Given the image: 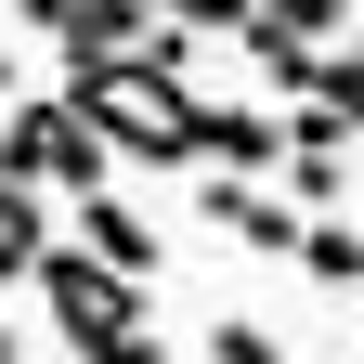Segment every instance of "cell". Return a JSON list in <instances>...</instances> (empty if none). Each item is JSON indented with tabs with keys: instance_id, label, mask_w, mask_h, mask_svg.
<instances>
[{
	"instance_id": "1",
	"label": "cell",
	"mask_w": 364,
	"mask_h": 364,
	"mask_svg": "<svg viewBox=\"0 0 364 364\" xmlns=\"http://www.w3.org/2000/svg\"><path fill=\"white\" fill-rule=\"evenodd\" d=\"M53 91H65V105L91 117V144H105V156H144V169H196V91H182L169 65H144V53H91V65H65Z\"/></svg>"
},
{
	"instance_id": "2",
	"label": "cell",
	"mask_w": 364,
	"mask_h": 364,
	"mask_svg": "<svg viewBox=\"0 0 364 364\" xmlns=\"http://www.w3.org/2000/svg\"><path fill=\"white\" fill-rule=\"evenodd\" d=\"M0 182H26V196H105L117 156L91 144V117L65 105V91H26V105H0Z\"/></svg>"
},
{
	"instance_id": "3",
	"label": "cell",
	"mask_w": 364,
	"mask_h": 364,
	"mask_svg": "<svg viewBox=\"0 0 364 364\" xmlns=\"http://www.w3.org/2000/svg\"><path fill=\"white\" fill-rule=\"evenodd\" d=\"M26 287H39V326H53L78 364L91 351H117V338H144V312H156V287H130V273H105V260H91V247H39V273H26Z\"/></svg>"
},
{
	"instance_id": "4",
	"label": "cell",
	"mask_w": 364,
	"mask_h": 364,
	"mask_svg": "<svg viewBox=\"0 0 364 364\" xmlns=\"http://www.w3.org/2000/svg\"><path fill=\"white\" fill-rule=\"evenodd\" d=\"M65 247H91L105 273H130V287H156V273H169V235L117 196V182H105V196H78V235H65Z\"/></svg>"
},
{
	"instance_id": "5",
	"label": "cell",
	"mask_w": 364,
	"mask_h": 364,
	"mask_svg": "<svg viewBox=\"0 0 364 364\" xmlns=\"http://www.w3.org/2000/svg\"><path fill=\"white\" fill-rule=\"evenodd\" d=\"M196 156H221L235 182H273L287 169V117L273 105H196Z\"/></svg>"
},
{
	"instance_id": "6",
	"label": "cell",
	"mask_w": 364,
	"mask_h": 364,
	"mask_svg": "<svg viewBox=\"0 0 364 364\" xmlns=\"http://www.w3.org/2000/svg\"><path fill=\"white\" fill-rule=\"evenodd\" d=\"M196 208H208V235H235V247H299V208L287 196H260V182H196Z\"/></svg>"
},
{
	"instance_id": "7",
	"label": "cell",
	"mask_w": 364,
	"mask_h": 364,
	"mask_svg": "<svg viewBox=\"0 0 364 364\" xmlns=\"http://www.w3.org/2000/svg\"><path fill=\"white\" fill-rule=\"evenodd\" d=\"M39 247H53V196H26V182H0V287H26Z\"/></svg>"
},
{
	"instance_id": "8",
	"label": "cell",
	"mask_w": 364,
	"mask_h": 364,
	"mask_svg": "<svg viewBox=\"0 0 364 364\" xmlns=\"http://www.w3.org/2000/svg\"><path fill=\"white\" fill-rule=\"evenodd\" d=\"M287 260H312V273H326V287H364V221H338V208H312Z\"/></svg>"
},
{
	"instance_id": "9",
	"label": "cell",
	"mask_w": 364,
	"mask_h": 364,
	"mask_svg": "<svg viewBox=\"0 0 364 364\" xmlns=\"http://www.w3.org/2000/svg\"><path fill=\"white\" fill-rule=\"evenodd\" d=\"M235 39H247V65H260L273 91H299V78H312V39H287V26H260V14H247Z\"/></svg>"
},
{
	"instance_id": "10",
	"label": "cell",
	"mask_w": 364,
	"mask_h": 364,
	"mask_svg": "<svg viewBox=\"0 0 364 364\" xmlns=\"http://www.w3.org/2000/svg\"><path fill=\"white\" fill-rule=\"evenodd\" d=\"M260 26H287V39H312V53H326V39L351 26V0H247Z\"/></svg>"
},
{
	"instance_id": "11",
	"label": "cell",
	"mask_w": 364,
	"mask_h": 364,
	"mask_svg": "<svg viewBox=\"0 0 364 364\" xmlns=\"http://www.w3.org/2000/svg\"><path fill=\"white\" fill-rule=\"evenodd\" d=\"M208 364H287V338L247 326V312H221V326H208Z\"/></svg>"
},
{
	"instance_id": "12",
	"label": "cell",
	"mask_w": 364,
	"mask_h": 364,
	"mask_svg": "<svg viewBox=\"0 0 364 364\" xmlns=\"http://www.w3.org/2000/svg\"><path fill=\"white\" fill-rule=\"evenodd\" d=\"M91 364H169V351H156V326H144V338H117V351H91Z\"/></svg>"
},
{
	"instance_id": "13",
	"label": "cell",
	"mask_w": 364,
	"mask_h": 364,
	"mask_svg": "<svg viewBox=\"0 0 364 364\" xmlns=\"http://www.w3.org/2000/svg\"><path fill=\"white\" fill-rule=\"evenodd\" d=\"M26 91H39V78H26V65H14V53H0V105H26Z\"/></svg>"
},
{
	"instance_id": "14",
	"label": "cell",
	"mask_w": 364,
	"mask_h": 364,
	"mask_svg": "<svg viewBox=\"0 0 364 364\" xmlns=\"http://www.w3.org/2000/svg\"><path fill=\"white\" fill-rule=\"evenodd\" d=\"M0 364H26V338H14V326H0Z\"/></svg>"
},
{
	"instance_id": "15",
	"label": "cell",
	"mask_w": 364,
	"mask_h": 364,
	"mask_svg": "<svg viewBox=\"0 0 364 364\" xmlns=\"http://www.w3.org/2000/svg\"><path fill=\"white\" fill-rule=\"evenodd\" d=\"M351 299H364V287H351Z\"/></svg>"
}]
</instances>
